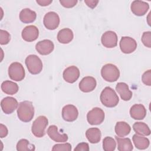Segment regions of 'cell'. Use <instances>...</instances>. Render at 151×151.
<instances>
[{
    "label": "cell",
    "instance_id": "ffe728a7",
    "mask_svg": "<svg viewBox=\"0 0 151 151\" xmlns=\"http://www.w3.org/2000/svg\"><path fill=\"white\" fill-rule=\"evenodd\" d=\"M116 90L123 100L129 101L131 99L132 92L129 90V86L126 83L123 82L118 83L116 86Z\"/></svg>",
    "mask_w": 151,
    "mask_h": 151
},
{
    "label": "cell",
    "instance_id": "6da1fadb",
    "mask_svg": "<svg viewBox=\"0 0 151 151\" xmlns=\"http://www.w3.org/2000/svg\"><path fill=\"white\" fill-rule=\"evenodd\" d=\"M17 116L23 122H30L34 116V107L31 101H24L19 103Z\"/></svg>",
    "mask_w": 151,
    "mask_h": 151
},
{
    "label": "cell",
    "instance_id": "f1b7e54d",
    "mask_svg": "<svg viewBox=\"0 0 151 151\" xmlns=\"http://www.w3.org/2000/svg\"><path fill=\"white\" fill-rule=\"evenodd\" d=\"M17 150L18 151H28L35 150V146L31 144L29 141L25 139L19 140L17 144Z\"/></svg>",
    "mask_w": 151,
    "mask_h": 151
},
{
    "label": "cell",
    "instance_id": "83f0119b",
    "mask_svg": "<svg viewBox=\"0 0 151 151\" xmlns=\"http://www.w3.org/2000/svg\"><path fill=\"white\" fill-rule=\"evenodd\" d=\"M133 129L136 134L140 136H149L151 133L149 126L144 122H135L133 125Z\"/></svg>",
    "mask_w": 151,
    "mask_h": 151
},
{
    "label": "cell",
    "instance_id": "5b68a950",
    "mask_svg": "<svg viewBox=\"0 0 151 151\" xmlns=\"http://www.w3.org/2000/svg\"><path fill=\"white\" fill-rule=\"evenodd\" d=\"M25 63L28 71L32 74H38L42 70V61L36 55H29L25 58Z\"/></svg>",
    "mask_w": 151,
    "mask_h": 151
},
{
    "label": "cell",
    "instance_id": "8d00e7d4",
    "mask_svg": "<svg viewBox=\"0 0 151 151\" xmlns=\"http://www.w3.org/2000/svg\"><path fill=\"white\" fill-rule=\"evenodd\" d=\"M8 133V131L6 126L1 123L0 124V137L1 138H4L7 136Z\"/></svg>",
    "mask_w": 151,
    "mask_h": 151
},
{
    "label": "cell",
    "instance_id": "74e56055",
    "mask_svg": "<svg viewBox=\"0 0 151 151\" xmlns=\"http://www.w3.org/2000/svg\"><path fill=\"white\" fill-rule=\"evenodd\" d=\"M84 2L87 4V5L88 7H90V8L93 9V8H94L97 6V4L99 2V1L86 0V1H84Z\"/></svg>",
    "mask_w": 151,
    "mask_h": 151
},
{
    "label": "cell",
    "instance_id": "30bf717a",
    "mask_svg": "<svg viewBox=\"0 0 151 151\" xmlns=\"http://www.w3.org/2000/svg\"><path fill=\"white\" fill-rule=\"evenodd\" d=\"M117 40L118 38L116 33L112 31H107L105 32L101 38L102 45L109 48L116 47L117 45Z\"/></svg>",
    "mask_w": 151,
    "mask_h": 151
},
{
    "label": "cell",
    "instance_id": "5bb4252c",
    "mask_svg": "<svg viewBox=\"0 0 151 151\" xmlns=\"http://www.w3.org/2000/svg\"><path fill=\"white\" fill-rule=\"evenodd\" d=\"M63 76L66 82L74 83L80 77V70L76 66H70L64 70Z\"/></svg>",
    "mask_w": 151,
    "mask_h": 151
},
{
    "label": "cell",
    "instance_id": "cb8c5ba5",
    "mask_svg": "<svg viewBox=\"0 0 151 151\" xmlns=\"http://www.w3.org/2000/svg\"><path fill=\"white\" fill-rule=\"evenodd\" d=\"M114 130L117 136L124 137L130 133L131 127L130 125L125 122H118L116 124Z\"/></svg>",
    "mask_w": 151,
    "mask_h": 151
},
{
    "label": "cell",
    "instance_id": "8fae6325",
    "mask_svg": "<svg viewBox=\"0 0 151 151\" xmlns=\"http://www.w3.org/2000/svg\"><path fill=\"white\" fill-rule=\"evenodd\" d=\"M78 116V111L74 105H66L62 109V117L66 122H74L77 119Z\"/></svg>",
    "mask_w": 151,
    "mask_h": 151
},
{
    "label": "cell",
    "instance_id": "e0dca14e",
    "mask_svg": "<svg viewBox=\"0 0 151 151\" xmlns=\"http://www.w3.org/2000/svg\"><path fill=\"white\" fill-rule=\"evenodd\" d=\"M97 85L96 79L93 77L87 76L82 78L79 83L80 90L84 93H89L93 91Z\"/></svg>",
    "mask_w": 151,
    "mask_h": 151
},
{
    "label": "cell",
    "instance_id": "8992f818",
    "mask_svg": "<svg viewBox=\"0 0 151 151\" xmlns=\"http://www.w3.org/2000/svg\"><path fill=\"white\" fill-rule=\"evenodd\" d=\"M8 75L9 78L16 81L22 80L25 76L23 65L18 62L11 63L8 68Z\"/></svg>",
    "mask_w": 151,
    "mask_h": 151
},
{
    "label": "cell",
    "instance_id": "ac0fdd59",
    "mask_svg": "<svg viewBox=\"0 0 151 151\" xmlns=\"http://www.w3.org/2000/svg\"><path fill=\"white\" fill-rule=\"evenodd\" d=\"M47 134L50 138L56 142H65L68 140L67 134H60L55 125H51L47 129Z\"/></svg>",
    "mask_w": 151,
    "mask_h": 151
},
{
    "label": "cell",
    "instance_id": "4fadbf2b",
    "mask_svg": "<svg viewBox=\"0 0 151 151\" xmlns=\"http://www.w3.org/2000/svg\"><path fill=\"white\" fill-rule=\"evenodd\" d=\"M21 35L24 41L27 42H32L38 38L39 31L37 27L32 25H28L23 29Z\"/></svg>",
    "mask_w": 151,
    "mask_h": 151
},
{
    "label": "cell",
    "instance_id": "d6986e66",
    "mask_svg": "<svg viewBox=\"0 0 151 151\" xmlns=\"http://www.w3.org/2000/svg\"><path fill=\"white\" fill-rule=\"evenodd\" d=\"M130 115L135 120H142L146 115V109L143 104H135L130 109Z\"/></svg>",
    "mask_w": 151,
    "mask_h": 151
},
{
    "label": "cell",
    "instance_id": "4316f807",
    "mask_svg": "<svg viewBox=\"0 0 151 151\" xmlns=\"http://www.w3.org/2000/svg\"><path fill=\"white\" fill-rule=\"evenodd\" d=\"M132 140L135 147L140 150H144L147 149L150 144L149 140L142 136L135 134L133 136Z\"/></svg>",
    "mask_w": 151,
    "mask_h": 151
},
{
    "label": "cell",
    "instance_id": "7a4b0ae2",
    "mask_svg": "<svg viewBox=\"0 0 151 151\" xmlns=\"http://www.w3.org/2000/svg\"><path fill=\"white\" fill-rule=\"evenodd\" d=\"M100 101L107 107H114L119 101V98L115 91L110 87H106L100 94Z\"/></svg>",
    "mask_w": 151,
    "mask_h": 151
},
{
    "label": "cell",
    "instance_id": "f546056e",
    "mask_svg": "<svg viewBox=\"0 0 151 151\" xmlns=\"http://www.w3.org/2000/svg\"><path fill=\"white\" fill-rule=\"evenodd\" d=\"M116 143L114 139L109 136L104 138L103 140V148L104 151H113L115 150Z\"/></svg>",
    "mask_w": 151,
    "mask_h": 151
},
{
    "label": "cell",
    "instance_id": "484cf974",
    "mask_svg": "<svg viewBox=\"0 0 151 151\" xmlns=\"http://www.w3.org/2000/svg\"><path fill=\"white\" fill-rule=\"evenodd\" d=\"M1 90L6 94L14 95L18 92L19 87L17 83L12 81L6 80L1 84Z\"/></svg>",
    "mask_w": 151,
    "mask_h": 151
},
{
    "label": "cell",
    "instance_id": "44dd1931",
    "mask_svg": "<svg viewBox=\"0 0 151 151\" xmlns=\"http://www.w3.org/2000/svg\"><path fill=\"white\" fill-rule=\"evenodd\" d=\"M74 37L73 31L68 28L60 30L57 34V40L61 44H68L70 42Z\"/></svg>",
    "mask_w": 151,
    "mask_h": 151
},
{
    "label": "cell",
    "instance_id": "7c38bea8",
    "mask_svg": "<svg viewBox=\"0 0 151 151\" xmlns=\"http://www.w3.org/2000/svg\"><path fill=\"white\" fill-rule=\"evenodd\" d=\"M18 101L14 97H6L1 101V107L2 111L7 114H11L17 108Z\"/></svg>",
    "mask_w": 151,
    "mask_h": 151
},
{
    "label": "cell",
    "instance_id": "9c48e42d",
    "mask_svg": "<svg viewBox=\"0 0 151 151\" xmlns=\"http://www.w3.org/2000/svg\"><path fill=\"white\" fill-rule=\"evenodd\" d=\"M137 48V42L134 39L130 37H122L120 41V48L124 54H130Z\"/></svg>",
    "mask_w": 151,
    "mask_h": 151
},
{
    "label": "cell",
    "instance_id": "1f68e13d",
    "mask_svg": "<svg viewBox=\"0 0 151 151\" xmlns=\"http://www.w3.org/2000/svg\"><path fill=\"white\" fill-rule=\"evenodd\" d=\"M53 151H70L71 150V145L69 143H62V144H56L54 145L52 148Z\"/></svg>",
    "mask_w": 151,
    "mask_h": 151
},
{
    "label": "cell",
    "instance_id": "d6a6232c",
    "mask_svg": "<svg viewBox=\"0 0 151 151\" xmlns=\"http://www.w3.org/2000/svg\"><path fill=\"white\" fill-rule=\"evenodd\" d=\"M141 40L145 46L148 48H150L151 47V32L150 31L144 32L142 34Z\"/></svg>",
    "mask_w": 151,
    "mask_h": 151
},
{
    "label": "cell",
    "instance_id": "3957f363",
    "mask_svg": "<svg viewBox=\"0 0 151 151\" xmlns=\"http://www.w3.org/2000/svg\"><path fill=\"white\" fill-rule=\"evenodd\" d=\"M101 75L106 81L114 82L120 77V71L115 65L106 64L101 68Z\"/></svg>",
    "mask_w": 151,
    "mask_h": 151
},
{
    "label": "cell",
    "instance_id": "9a60e30c",
    "mask_svg": "<svg viewBox=\"0 0 151 151\" xmlns=\"http://www.w3.org/2000/svg\"><path fill=\"white\" fill-rule=\"evenodd\" d=\"M149 8L148 3L142 1H134L132 2L130 9L132 12L136 16H143L146 14Z\"/></svg>",
    "mask_w": 151,
    "mask_h": 151
},
{
    "label": "cell",
    "instance_id": "4dcf8cb0",
    "mask_svg": "<svg viewBox=\"0 0 151 151\" xmlns=\"http://www.w3.org/2000/svg\"><path fill=\"white\" fill-rule=\"evenodd\" d=\"M11 40V35L9 33L3 29L0 30V44L1 45L8 44Z\"/></svg>",
    "mask_w": 151,
    "mask_h": 151
},
{
    "label": "cell",
    "instance_id": "ba28073f",
    "mask_svg": "<svg viewBox=\"0 0 151 151\" xmlns=\"http://www.w3.org/2000/svg\"><path fill=\"white\" fill-rule=\"evenodd\" d=\"M60 17L58 15L53 11L47 12L44 17L43 23L46 28L50 30L55 29L60 24Z\"/></svg>",
    "mask_w": 151,
    "mask_h": 151
},
{
    "label": "cell",
    "instance_id": "277c9868",
    "mask_svg": "<svg viewBox=\"0 0 151 151\" xmlns=\"http://www.w3.org/2000/svg\"><path fill=\"white\" fill-rule=\"evenodd\" d=\"M48 124V119L44 116H38L32 123L31 132L37 137H42L45 134V130Z\"/></svg>",
    "mask_w": 151,
    "mask_h": 151
},
{
    "label": "cell",
    "instance_id": "d4e9b609",
    "mask_svg": "<svg viewBox=\"0 0 151 151\" xmlns=\"http://www.w3.org/2000/svg\"><path fill=\"white\" fill-rule=\"evenodd\" d=\"M117 143V149L119 151H131L133 149L132 143L129 138H121L115 136Z\"/></svg>",
    "mask_w": 151,
    "mask_h": 151
},
{
    "label": "cell",
    "instance_id": "d590c367",
    "mask_svg": "<svg viewBox=\"0 0 151 151\" xmlns=\"http://www.w3.org/2000/svg\"><path fill=\"white\" fill-rule=\"evenodd\" d=\"M74 151H88L89 150V145L87 143L82 142L78 143L77 146L74 149Z\"/></svg>",
    "mask_w": 151,
    "mask_h": 151
},
{
    "label": "cell",
    "instance_id": "f35d334b",
    "mask_svg": "<svg viewBox=\"0 0 151 151\" xmlns=\"http://www.w3.org/2000/svg\"><path fill=\"white\" fill-rule=\"evenodd\" d=\"M37 3H38L40 6H46L49 5L51 3H52V0H37L36 1Z\"/></svg>",
    "mask_w": 151,
    "mask_h": 151
},
{
    "label": "cell",
    "instance_id": "e575fe53",
    "mask_svg": "<svg viewBox=\"0 0 151 151\" xmlns=\"http://www.w3.org/2000/svg\"><path fill=\"white\" fill-rule=\"evenodd\" d=\"M77 2V0H60V3L64 7L67 8L74 7Z\"/></svg>",
    "mask_w": 151,
    "mask_h": 151
},
{
    "label": "cell",
    "instance_id": "603a6c76",
    "mask_svg": "<svg viewBox=\"0 0 151 151\" xmlns=\"http://www.w3.org/2000/svg\"><path fill=\"white\" fill-rule=\"evenodd\" d=\"M86 136L91 143H97L101 140V131L97 127L90 128L86 132Z\"/></svg>",
    "mask_w": 151,
    "mask_h": 151
},
{
    "label": "cell",
    "instance_id": "7402d4cb",
    "mask_svg": "<svg viewBox=\"0 0 151 151\" xmlns=\"http://www.w3.org/2000/svg\"><path fill=\"white\" fill-rule=\"evenodd\" d=\"M36 12L29 8H24L19 13V19L21 22L25 24L33 22L36 19Z\"/></svg>",
    "mask_w": 151,
    "mask_h": 151
},
{
    "label": "cell",
    "instance_id": "836d02e7",
    "mask_svg": "<svg viewBox=\"0 0 151 151\" xmlns=\"http://www.w3.org/2000/svg\"><path fill=\"white\" fill-rule=\"evenodd\" d=\"M142 82L147 86H151V70H149L145 71L142 77Z\"/></svg>",
    "mask_w": 151,
    "mask_h": 151
},
{
    "label": "cell",
    "instance_id": "2e32d148",
    "mask_svg": "<svg viewBox=\"0 0 151 151\" xmlns=\"http://www.w3.org/2000/svg\"><path fill=\"white\" fill-rule=\"evenodd\" d=\"M54 48V43L50 40H44L38 42L35 45L37 51L41 55H46L52 52Z\"/></svg>",
    "mask_w": 151,
    "mask_h": 151
},
{
    "label": "cell",
    "instance_id": "52a82bcc",
    "mask_svg": "<svg viewBox=\"0 0 151 151\" xmlns=\"http://www.w3.org/2000/svg\"><path fill=\"white\" fill-rule=\"evenodd\" d=\"M104 112L99 107H94L87 114V120L91 125L100 124L104 120Z\"/></svg>",
    "mask_w": 151,
    "mask_h": 151
}]
</instances>
